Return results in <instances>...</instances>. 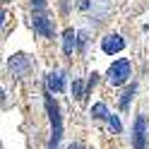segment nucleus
<instances>
[{"label":"nucleus","mask_w":149,"mask_h":149,"mask_svg":"<svg viewBox=\"0 0 149 149\" xmlns=\"http://www.w3.org/2000/svg\"><path fill=\"white\" fill-rule=\"evenodd\" d=\"M84 43H87V36L84 34H77V48L79 51H84Z\"/></svg>","instance_id":"14"},{"label":"nucleus","mask_w":149,"mask_h":149,"mask_svg":"<svg viewBox=\"0 0 149 149\" xmlns=\"http://www.w3.org/2000/svg\"><path fill=\"white\" fill-rule=\"evenodd\" d=\"M74 48H77V34L72 29H65V34H63V53L68 55V58H72Z\"/></svg>","instance_id":"7"},{"label":"nucleus","mask_w":149,"mask_h":149,"mask_svg":"<svg viewBox=\"0 0 149 149\" xmlns=\"http://www.w3.org/2000/svg\"><path fill=\"white\" fill-rule=\"evenodd\" d=\"M46 89H48V94H60L65 89V79H63V72L53 70L46 74Z\"/></svg>","instance_id":"5"},{"label":"nucleus","mask_w":149,"mask_h":149,"mask_svg":"<svg viewBox=\"0 0 149 149\" xmlns=\"http://www.w3.org/2000/svg\"><path fill=\"white\" fill-rule=\"evenodd\" d=\"M31 5H34V10L39 12V15H43V10H46V0H31Z\"/></svg>","instance_id":"13"},{"label":"nucleus","mask_w":149,"mask_h":149,"mask_svg":"<svg viewBox=\"0 0 149 149\" xmlns=\"http://www.w3.org/2000/svg\"><path fill=\"white\" fill-rule=\"evenodd\" d=\"M135 91H137V84H130L123 94H120V101H118L120 111H127L130 108V104H132V99H135Z\"/></svg>","instance_id":"8"},{"label":"nucleus","mask_w":149,"mask_h":149,"mask_svg":"<svg viewBox=\"0 0 149 149\" xmlns=\"http://www.w3.org/2000/svg\"><path fill=\"white\" fill-rule=\"evenodd\" d=\"M68 149H87L82 142H72V144H68Z\"/></svg>","instance_id":"15"},{"label":"nucleus","mask_w":149,"mask_h":149,"mask_svg":"<svg viewBox=\"0 0 149 149\" xmlns=\"http://www.w3.org/2000/svg\"><path fill=\"white\" fill-rule=\"evenodd\" d=\"M125 48V39L120 34H106L104 39H101V51L106 55H116Z\"/></svg>","instance_id":"3"},{"label":"nucleus","mask_w":149,"mask_h":149,"mask_svg":"<svg viewBox=\"0 0 149 149\" xmlns=\"http://www.w3.org/2000/svg\"><path fill=\"white\" fill-rule=\"evenodd\" d=\"M10 70L15 72V74H24L26 70H29V58H26V55H22V53H17V55H12L10 58Z\"/></svg>","instance_id":"6"},{"label":"nucleus","mask_w":149,"mask_h":149,"mask_svg":"<svg viewBox=\"0 0 149 149\" xmlns=\"http://www.w3.org/2000/svg\"><path fill=\"white\" fill-rule=\"evenodd\" d=\"M72 96L77 99V101L84 99V84H82V79H79V77H77V79H72Z\"/></svg>","instance_id":"10"},{"label":"nucleus","mask_w":149,"mask_h":149,"mask_svg":"<svg viewBox=\"0 0 149 149\" xmlns=\"http://www.w3.org/2000/svg\"><path fill=\"white\" fill-rule=\"evenodd\" d=\"M147 120L144 116L139 113L135 118V125H132V149H147Z\"/></svg>","instance_id":"2"},{"label":"nucleus","mask_w":149,"mask_h":149,"mask_svg":"<svg viewBox=\"0 0 149 149\" xmlns=\"http://www.w3.org/2000/svg\"><path fill=\"white\" fill-rule=\"evenodd\" d=\"M34 31L46 36V39H53V34H55L53 19H48L46 15H34Z\"/></svg>","instance_id":"4"},{"label":"nucleus","mask_w":149,"mask_h":149,"mask_svg":"<svg viewBox=\"0 0 149 149\" xmlns=\"http://www.w3.org/2000/svg\"><path fill=\"white\" fill-rule=\"evenodd\" d=\"M89 113H91V118H94V120H106V118L111 116V111H108V106H106V104H101V101H99V104L91 106Z\"/></svg>","instance_id":"9"},{"label":"nucleus","mask_w":149,"mask_h":149,"mask_svg":"<svg viewBox=\"0 0 149 149\" xmlns=\"http://www.w3.org/2000/svg\"><path fill=\"white\" fill-rule=\"evenodd\" d=\"M130 74H132V65H130L127 58H118L116 63H111V68L106 72V79L111 87H120L125 84V82L130 79Z\"/></svg>","instance_id":"1"},{"label":"nucleus","mask_w":149,"mask_h":149,"mask_svg":"<svg viewBox=\"0 0 149 149\" xmlns=\"http://www.w3.org/2000/svg\"><path fill=\"white\" fill-rule=\"evenodd\" d=\"M96 82H99V74H96V72H91V74H89V79H87V87H84V96L91 94V89L96 87Z\"/></svg>","instance_id":"12"},{"label":"nucleus","mask_w":149,"mask_h":149,"mask_svg":"<svg viewBox=\"0 0 149 149\" xmlns=\"http://www.w3.org/2000/svg\"><path fill=\"white\" fill-rule=\"evenodd\" d=\"M0 101H3V89H0Z\"/></svg>","instance_id":"18"},{"label":"nucleus","mask_w":149,"mask_h":149,"mask_svg":"<svg viewBox=\"0 0 149 149\" xmlns=\"http://www.w3.org/2000/svg\"><path fill=\"white\" fill-rule=\"evenodd\" d=\"M106 120H108V127L113 130L116 135H120V132H123V123H120V118H118L116 113H111V116H108Z\"/></svg>","instance_id":"11"},{"label":"nucleus","mask_w":149,"mask_h":149,"mask_svg":"<svg viewBox=\"0 0 149 149\" xmlns=\"http://www.w3.org/2000/svg\"><path fill=\"white\" fill-rule=\"evenodd\" d=\"M79 10H89V0H82V3H79Z\"/></svg>","instance_id":"16"},{"label":"nucleus","mask_w":149,"mask_h":149,"mask_svg":"<svg viewBox=\"0 0 149 149\" xmlns=\"http://www.w3.org/2000/svg\"><path fill=\"white\" fill-rule=\"evenodd\" d=\"M3 22H5V12L0 10V26H3Z\"/></svg>","instance_id":"17"}]
</instances>
